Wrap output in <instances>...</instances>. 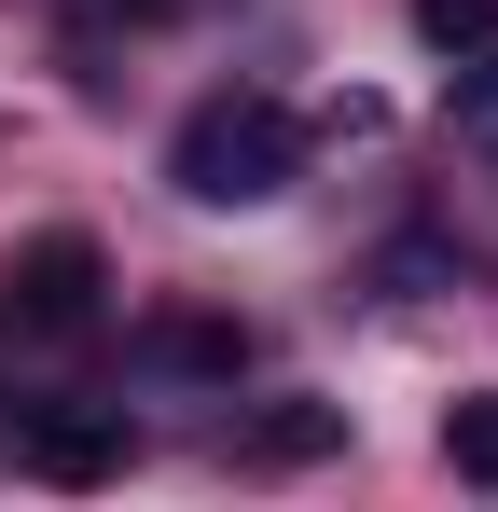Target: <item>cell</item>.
<instances>
[{
	"mask_svg": "<svg viewBox=\"0 0 498 512\" xmlns=\"http://www.w3.org/2000/svg\"><path fill=\"white\" fill-rule=\"evenodd\" d=\"M111 14H180V0H111Z\"/></svg>",
	"mask_w": 498,
	"mask_h": 512,
	"instance_id": "obj_8",
	"label": "cell"
},
{
	"mask_svg": "<svg viewBox=\"0 0 498 512\" xmlns=\"http://www.w3.org/2000/svg\"><path fill=\"white\" fill-rule=\"evenodd\" d=\"M153 360H166V374H236V360H249V333L180 305V319H153Z\"/></svg>",
	"mask_w": 498,
	"mask_h": 512,
	"instance_id": "obj_5",
	"label": "cell"
},
{
	"mask_svg": "<svg viewBox=\"0 0 498 512\" xmlns=\"http://www.w3.org/2000/svg\"><path fill=\"white\" fill-rule=\"evenodd\" d=\"M443 471H457V485H498V388H471V402L443 416Z\"/></svg>",
	"mask_w": 498,
	"mask_h": 512,
	"instance_id": "obj_6",
	"label": "cell"
},
{
	"mask_svg": "<svg viewBox=\"0 0 498 512\" xmlns=\"http://www.w3.org/2000/svg\"><path fill=\"white\" fill-rule=\"evenodd\" d=\"M166 180H180L194 208H263V194L305 180V125H291L277 97H208V111H180Z\"/></svg>",
	"mask_w": 498,
	"mask_h": 512,
	"instance_id": "obj_1",
	"label": "cell"
},
{
	"mask_svg": "<svg viewBox=\"0 0 498 512\" xmlns=\"http://www.w3.org/2000/svg\"><path fill=\"white\" fill-rule=\"evenodd\" d=\"M346 443V402H319V388H291V402H263V416L236 429L249 471H305V457H332Z\"/></svg>",
	"mask_w": 498,
	"mask_h": 512,
	"instance_id": "obj_4",
	"label": "cell"
},
{
	"mask_svg": "<svg viewBox=\"0 0 498 512\" xmlns=\"http://www.w3.org/2000/svg\"><path fill=\"white\" fill-rule=\"evenodd\" d=\"M0 319H14L28 346H83L97 319H111V263H97V236H70V222L28 236V250L0 263Z\"/></svg>",
	"mask_w": 498,
	"mask_h": 512,
	"instance_id": "obj_2",
	"label": "cell"
},
{
	"mask_svg": "<svg viewBox=\"0 0 498 512\" xmlns=\"http://www.w3.org/2000/svg\"><path fill=\"white\" fill-rule=\"evenodd\" d=\"M415 42H429V56H485V42H498V0H415Z\"/></svg>",
	"mask_w": 498,
	"mask_h": 512,
	"instance_id": "obj_7",
	"label": "cell"
},
{
	"mask_svg": "<svg viewBox=\"0 0 498 512\" xmlns=\"http://www.w3.org/2000/svg\"><path fill=\"white\" fill-rule=\"evenodd\" d=\"M125 457H139V429L111 402H56L14 429V471H42V485H125Z\"/></svg>",
	"mask_w": 498,
	"mask_h": 512,
	"instance_id": "obj_3",
	"label": "cell"
},
{
	"mask_svg": "<svg viewBox=\"0 0 498 512\" xmlns=\"http://www.w3.org/2000/svg\"><path fill=\"white\" fill-rule=\"evenodd\" d=\"M0 457H14V429H0Z\"/></svg>",
	"mask_w": 498,
	"mask_h": 512,
	"instance_id": "obj_9",
	"label": "cell"
}]
</instances>
